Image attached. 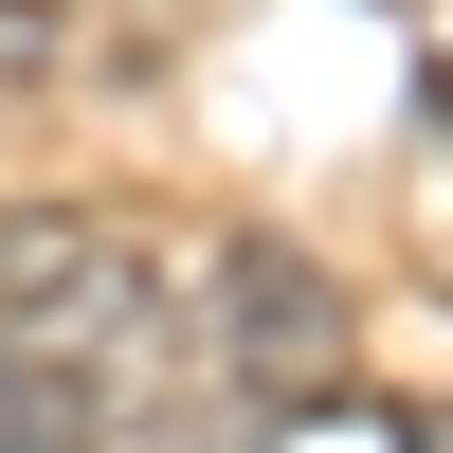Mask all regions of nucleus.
I'll return each instance as SVG.
<instances>
[{
	"label": "nucleus",
	"mask_w": 453,
	"mask_h": 453,
	"mask_svg": "<svg viewBox=\"0 0 453 453\" xmlns=\"http://www.w3.org/2000/svg\"><path fill=\"white\" fill-rule=\"evenodd\" d=\"M200 326H218V363H236V399H326L363 363V309L326 290V254H290V236H236L200 273Z\"/></svg>",
	"instance_id": "f257e3e1"
},
{
	"label": "nucleus",
	"mask_w": 453,
	"mask_h": 453,
	"mask_svg": "<svg viewBox=\"0 0 453 453\" xmlns=\"http://www.w3.org/2000/svg\"><path fill=\"white\" fill-rule=\"evenodd\" d=\"M418 453H453V418H435V435H418Z\"/></svg>",
	"instance_id": "f03ea898"
}]
</instances>
